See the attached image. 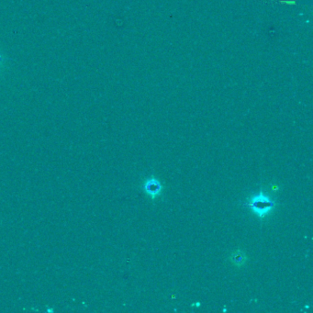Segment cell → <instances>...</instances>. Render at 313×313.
<instances>
[{
  "label": "cell",
  "mask_w": 313,
  "mask_h": 313,
  "mask_svg": "<svg viewBox=\"0 0 313 313\" xmlns=\"http://www.w3.org/2000/svg\"><path fill=\"white\" fill-rule=\"evenodd\" d=\"M247 206L249 207L252 212L256 214L262 221L272 213L276 207V202L261 190L259 194L250 197Z\"/></svg>",
  "instance_id": "1"
},
{
  "label": "cell",
  "mask_w": 313,
  "mask_h": 313,
  "mask_svg": "<svg viewBox=\"0 0 313 313\" xmlns=\"http://www.w3.org/2000/svg\"><path fill=\"white\" fill-rule=\"evenodd\" d=\"M143 189L151 199H155L159 195H161L163 190V185L156 178H148L143 184Z\"/></svg>",
  "instance_id": "2"
},
{
  "label": "cell",
  "mask_w": 313,
  "mask_h": 313,
  "mask_svg": "<svg viewBox=\"0 0 313 313\" xmlns=\"http://www.w3.org/2000/svg\"><path fill=\"white\" fill-rule=\"evenodd\" d=\"M231 261H232V263L237 266H242L246 263L247 256L242 250H236L231 256Z\"/></svg>",
  "instance_id": "3"
},
{
  "label": "cell",
  "mask_w": 313,
  "mask_h": 313,
  "mask_svg": "<svg viewBox=\"0 0 313 313\" xmlns=\"http://www.w3.org/2000/svg\"><path fill=\"white\" fill-rule=\"evenodd\" d=\"M273 3H279V4H287V5H295L296 0H280V1H275Z\"/></svg>",
  "instance_id": "4"
},
{
  "label": "cell",
  "mask_w": 313,
  "mask_h": 313,
  "mask_svg": "<svg viewBox=\"0 0 313 313\" xmlns=\"http://www.w3.org/2000/svg\"><path fill=\"white\" fill-rule=\"evenodd\" d=\"M1 60H2V57L0 56V62H1Z\"/></svg>",
  "instance_id": "5"
}]
</instances>
